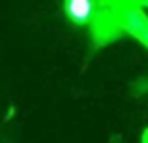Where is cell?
<instances>
[{
	"label": "cell",
	"instance_id": "2",
	"mask_svg": "<svg viewBox=\"0 0 148 143\" xmlns=\"http://www.w3.org/2000/svg\"><path fill=\"white\" fill-rule=\"evenodd\" d=\"M122 32H127L145 47H148V15L143 2H112Z\"/></svg>",
	"mask_w": 148,
	"mask_h": 143
},
{
	"label": "cell",
	"instance_id": "5",
	"mask_svg": "<svg viewBox=\"0 0 148 143\" xmlns=\"http://www.w3.org/2000/svg\"><path fill=\"white\" fill-rule=\"evenodd\" d=\"M141 143H148V128H145V132H143V136H141Z\"/></svg>",
	"mask_w": 148,
	"mask_h": 143
},
{
	"label": "cell",
	"instance_id": "4",
	"mask_svg": "<svg viewBox=\"0 0 148 143\" xmlns=\"http://www.w3.org/2000/svg\"><path fill=\"white\" fill-rule=\"evenodd\" d=\"M135 94H143V92H148V79H139L137 83L133 85Z\"/></svg>",
	"mask_w": 148,
	"mask_h": 143
},
{
	"label": "cell",
	"instance_id": "3",
	"mask_svg": "<svg viewBox=\"0 0 148 143\" xmlns=\"http://www.w3.org/2000/svg\"><path fill=\"white\" fill-rule=\"evenodd\" d=\"M62 8H64V15L71 26L86 28L98 10V0H66V2H62Z\"/></svg>",
	"mask_w": 148,
	"mask_h": 143
},
{
	"label": "cell",
	"instance_id": "1",
	"mask_svg": "<svg viewBox=\"0 0 148 143\" xmlns=\"http://www.w3.org/2000/svg\"><path fill=\"white\" fill-rule=\"evenodd\" d=\"M86 32L90 36L94 49H101L122 38L124 32L118 25L114 10H112V2H105V0L99 2L98 0V10H96L92 21L88 23Z\"/></svg>",
	"mask_w": 148,
	"mask_h": 143
}]
</instances>
